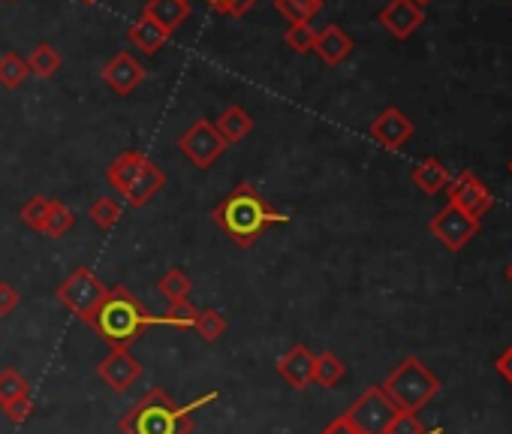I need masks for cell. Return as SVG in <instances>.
<instances>
[{
  "label": "cell",
  "instance_id": "1f68e13d",
  "mask_svg": "<svg viewBox=\"0 0 512 434\" xmlns=\"http://www.w3.org/2000/svg\"><path fill=\"white\" fill-rule=\"evenodd\" d=\"M284 43H287L293 52L308 55V52H314V46H317V31H314L311 25H290L287 34H284Z\"/></svg>",
  "mask_w": 512,
  "mask_h": 434
},
{
  "label": "cell",
  "instance_id": "6da1fadb",
  "mask_svg": "<svg viewBox=\"0 0 512 434\" xmlns=\"http://www.w3.org/2000/svg\"><path fill=\"white\" fill-rule=\"evenodd\" d=\"M214 224L238 245V248H250L256 245L269 227H284L290 224V217L278 208H272L263 193L253 184H238L214 211Z\"/></svg>",
  "mask_w": 512,
  "mask_h": 434
},
{
  "label": "cell",
  "instance_id": "e575fe53",
  "mask_svg": "<svg viewBox=\"0 0 512 434\" xmlns=\"http://www.w3.org/2000/svg\"><path fill=\"white\" fill-rule=\"evenodd\" d=\"M19 302H22L19 290L7 281H0V317H10L19 308Z\"/></svg>",
  "mask_w": 512,
  "mask_h": 434
},
{
  "label": "cell",
  "instance_id": "44dd1931",
  "mask_svg": "<svg viewBox=\"0 0 512 434\" xmlns=\"http://www.w3.org/2000/svg\"><path fill=\"white\" fill-rule=\"evenodd\" d=\"M344 374H347V365L341 362L338 353L323 350L320 356H314V383H317V386L332 389V386H338V383L344 380Z\"/></svg>",
  "mask_w": 512,
  "mask_h": 434
},
{
  "label": "cell",
  "instance_id": "ab89813d",
  "mask_svg": "<svg viewBox=\"0 0 512 434\" xmlns=\"http://www.w3.org/2000/svg\"><path fill=\"white\" fill-rule=\"evenodd\" d=\"M506 278H509V281H512V263H509V266H506Z\"/></svg>",
  "mask_w": 512,
  "mask_h": 434
},
{
  "label": "cell",
  "instance_id": "60d3db41",
  "mask_svg": "<svg viewBox=\"0 0 512 434\" xmlns=\"http://www.w3.org/2000/svg\"><path fill=\"white\" fill-rule=\"evenodd\" d=\"M82 4H97V0H82Z\"/></svg>",
  "mask_w": 512,
  "mask_h": 434
},
{
  "label": "cell",
  "instance_id": "8d00e7d4",
  "mask_svg": "<svg viewBox=\"0 0 512 434\" xmlns=\"http://www.w3.org/2000/svg\"><path fill=\"white\" fill-rule=\"evenodd\" d=\"M320 434H356V428H353L344 416H335V419H332Z\"/></svg>",
  "mask_w": 512,
  "mask_h": 434
},
{
  "label": "cell",
  "instance_id": "d4e9b609",
  "mask_svg": "<svg viewBox=\"0 0 512 434\" xmlns=\"http://www.w3.org/2000/svg\"><path fill=\"white\" fill-rule=\"evenodd\" d=\"M73 224H76V214H73L61 199H52V202H49V217H46V230H43V236L61 239V236L70 233Z\"/></svg>",
  "mask_w": 512,
  "mask_h": 434
},
{
  "label": "cell",
  "instance_id": "f1b7e54d",
  "mask_svg": "<svg viewBox=\"0 0 512 434\" xmlns=\"http://www.w3.org/2000/svg\"><path fill=\"white\" fill-rule=\"evenodd\" d=\"M193 329L199 332L202 341H220L226 335V317L220 311H214V308H205V311H199Z\"/></svg>",
  "mask_w": 512,
  "mask_h": 434
},
{
  "label": "cell",
  "instance_id": "52a82bcc",
  "mask_svg": "<svg viewBox=\"0 0 512 434\" xmlns=\"http://www.w3.org/2000/svg\"><path fill=\"white\" fill-rule=\"evenodd\" d=\"M106 290H109V287H106L88 266H79V269L58 287V302H61L70 314H76L82 323H91L97 305H100L103 296H106Z\"/></svg>",
  "mask_w": 512,
  "mask_h": 434
},
{
  "label": "cell",
  "instance_id": "ac0fdd59",
  "mask_svg": "<svg viewBox=\"0 0 512 434\" xmlns=\"http://www.w3.org/2000/svg\"><path fill=\"white\" fill-rule=\"evenodd\" d=\"M211 124H214V130L223 136L226 145H235V142H241V139L253 130V115H250L247 109H241V106H229V109H223L220 118L211 121Z\"/></svg>",
  "mask_w": 512,
  "mask_h": 434
},
{
  "label": "cell",
  "instance_id": "f35d334b",
  "mask_svg": "<svg viewBox=\"0 0 512 434\" xmlns=\"http://www.w3.org/2000/svg\"><path fill=\"white\" fill-rule=\"evenodd\" d=\"M413 4H416V7H419V10H425V7H428V4H434V0H413Z\"/></svg>",
  "mask_w": 512,
  "mask_h": 434
},
{
  "label": "cell",
  "instance_id": "7a4b0ae2",
  "mask_svg": "<svg viewBox=\"0 0 512 434\" xmlns=\"http://www.w3.org/2000/svg\"><path fill=\"white\" fill-rule=\"evenodd\" d=\"M214 398L217 395L208 392L190 404H178L160 386H154L118 419V428L124 434H190L193 410H199L202 404H211Z\"/></svg>",
  "mask_w": 512,
  "mask_h": 434
},
{
  "label": "cell",
  "instance_id": "8992f818",
  "mask_svg": "<svg viewBox=\"0 0 512 434\" xmlns=\"http://www.w3.org/2000/svg\"><path fill=\"white\" fill-rule=\"evenodd\" d=\"M341 416L356 428V434H386V428L398 416V407L389 401V395L380 386H371Z\"/></svg>",
  "mask_w": 512,
  "mask_h": 434
},
{
  "label": "cell",
  "instance_id": "d6a6232c",
  "mask_svg": "<svg viewBox=\"0 0 512 434\" xmlns=\"http://www.w3.org/2000/svg\"><path fill=\"white\" fill-rule=\"evenodd\" d=\"M386 434H443V428H440V425H437V428H425V425L416 419V413L398 410V416L392 419V425L386 428Z\"/></svg>",
  "mask_w": 512,
  "mask_h": 434
},
{
  "label": "cell",
  "instance_id": "2e32d148",
  "mask_svg": "<svg viewBox=\"0 0 512 434\" xmlns=\"http://www.w3.org/2000/svg\"><path fill=\"white\" fill-rule=\"evenodd\" d=\"M142 16L151 19L154 25H160L166 34H172V31H178L187 22L190 4H187V0H148Z\"/></svg>",
  "mask_w": 512,
  "mask_h": 434
},
{
  "label": "cell",
  "instance_id": "e0dca14e",
  "mask_svg": "<svg viewBox=\"0 0 512 434\" xmlns=\"http://www.w3.org/2000/svg\"><path fill=\"white\" fill-rule=\"evenodd\" d=\"M314 52L329 64V67H338L341 61H347L350 58V52H353V40L347 37V31H341L338 25H329L326 31H320L317 34V46H314Z\"/></svg>",
  "mask_w": 512,
  "mask_h": 434
},
{
  "label": "cell",
  "instance_id": "9a60e30c",
  "mask_svg": "<svg viewBox=\"0 0 512 434\" xmlns=\"http://www.w3.org/2000/svg\"><path fill=\"white\" fill-rule=\"evenodd\" d=\"M278 374L293 386V389H308L314 383V353L305 344H296L290 353L281 356Z\"/></svg>",
  "mask_w": 512,
  "mask_h": 434
},
{
  "label": "cell",
  "instance_id": "cb8c5ba5",
  "mask_svg": "<svg viewBox=\"0 0 512 434\" xmlns=\"http://www.w3.org/2000/svg\"><path fill=\"white\" fill-rule=\"evenodd\" d=\"M88 217H91V224H94L100 233H109V230H115L118 221H121V205H118L112 196H100V199L91 202Z\"/></svg>",
  "mask_w": 512,
  "mask_h": 434
},
{
  "label": "cell",
  "instance_id": "74e56055",
  "mask_svg": "<svg viewBox=\"0 0 512 434\" xmlns=\"http://www.w3.org/2000/svg\"><path fill=\"white\" fill-rule=\"evenodd\" d=\"M208 4L217 10V13H226V16H235V7H238V0H208Z\"/></svg>",
  "mask_w": 512,
  "mask_h": 434
},
{
  "label": "cell",
  "instance_id": "3957f363",
  "mask_svg": "<svg viewBox=\"0 0 512 434\" xmlns=\"http://www.w3.org/2000/svg\"><path fill=\"white\" fill-rule=\"evenodd\" d=\"M88 326L106 344L130 350V344H136L151 326H157V317L127 287H109Z\"/></svg>",
  "mask_w": 512,
  "mask_h": 434
},
{
  "label": "cell",
  "instance_id": "277c9868",
  "mask_svg": "<svg viewBox=\"0 0 512 434\" xmlns=\"http://www.w3.org/2000/svg\"><path fill=\"white\" fill-rule=\"evenodd\" d=\"M106 178L118 193H124L133 208L148 205L166 184L163 169L142 151H124L121 157H115L106 169Z\"/></svg>",
  "mask_w": 512,
  "mask_h": 434
},
{
  "label": "cell",
  "instance_id": "7402d4cb",
  "mask_svg": "<svg viewBox=\"0 0 512 434\" xmlns=\"http://www.w3.org/2000/svg\"><path fill=\"white\" fill-rule=\"evenodd\" d=\"M275 7L290 25H311V19L323 10V0H275Z\"/></svg>",
  "mask_w": 512,
  "mask_h": 434
},
{
  "label": "cell",
  "instance_id": "7c38bea8",
  "mask_svg": "<svg viewBox=\"0 0 512 434\" xmlns=\"http://www.w3.org/2000/svg\"><path fill=\"white\" fill-rule=\"evenodd\" d=\"M371 136H374L383 148L398 151V148H404V145L410 142V136H413V121H410L401 109L389 106V109H383V112L371 121Z\"/></svg>",
  "mask_w": 512,
  "mask_h": 434
},
{
  "label": "cell",
  "instance_id": "ba28073f",
  "mask_svg": "<svg viewBox=\"0 0 512 434\" xmlns=\"http://www.w3.org/2000/svg\"><path fill=\"white\" fill-rule=\"evenodd\" d=\"M428 230L434 233V239H437L446 251L458 254V251H464L467 242H473V236L479 233V221H476V217H470V214H464L458 205L449 202L446 208H440V211L431 217Z\"/></svg>",
  "mask_w": 512,
  "mask_h": 434
},
{
  "label": "cell",
  "instance_id": "836d02e7",
  "mask_svg": "<svg viewBox=\"0 0 512 434\" xmlns=\"http://www.w3.org/2000/svg\"><path fill=\"white\" fill-rule=\"evenodd\" d=\"M31 410H34L31 395H19V398H13V401L4 404V413H7L10 422H25V419L31 416Z\"/></svg>",
  "mask_w": 512,
  "mask_h": 434
},
{
  "label": "cell",
  "instance_id": "d6986e66",
  "mask_svg": "<svg viewBox=\"0 0 512 434\" xmlns=\"http://www.w3.org/2000/svg\"><path fill=\"white\" fill-rule=\"evenodd\" d=\"M127 37H130V43H133L142 55H157V52L166 46V40H169V34H166L160 25H154L151 19H145V16L130 28Z\"/></svg>",
  "mask_w": 512,
  "mask_h": 434
},
{
  "label": "cell",
  "instance_id": "30bf717a",
  "mask_svg": "<svg viewBox=\"0 0 512 434\" xmlns=\"http://www.w3.org/2000/svg\"><path fill=\"white\" fill-rule=\"evenodd\" d=\"M446 190H449V202L458 205L464 214L476 217V221L494 205L491 190H488V187L482 184V178H479L476 172H470V169H464V172H458L455 178H449Z\"/></svg>",
  "mask_w": 512,
  "mask_h": 434
},
{
  "label": "cell",
  "instance_id": "4fadbf2b",
  "mask_svg": "<svg viewBox=\"0 0 512 434\" xmlns=\"http://www.w3.org/2000/svg\"><path fill=\"white\" fill-rule=\"evenodd\" d=\"M425 22V10H419L413 0H389V7L380 10V25L395 37L407 40L416 34V28Z\"/></svg>",
  "mask_w": 512,
  "mask_h": 434
},
{
  "label": "cell",
  "instance_id": "83f0119b",
  "mask_svg": "<svg viewBox=\"0 0 512 434\" xmlns=\"http://www.w3.org/2000/svg\"><path fill=\"white\" fill-rule=\"evenodd\" d=\"M199 317V308L190 302H172L166 314L157 317V326H172V329H193Z\"/></svg>",
  "mask_w": 512,
  "mask_h": 434
},
{
  "label": "cell",
  "instance_id": "f546056e",
  "mask_svg": "<svg viewBox=\"0 0 512 434\" xmlns=\"http://www.w3.org/2000/svg\"><path fill=\"white\" fill-rule=\"evenodd\" d=\"M49 202L46 196H34L22 205V224L34 233H43L46 230V217H49Z\"/></svg>",
  "mask_w": 512,
  "mask_h": 434
},
{
  "label": "cell",
  "instance_id": "603a6c76",
  "mask_svg": "<svg viewBox=\"0 0 512 434\" xmlns=\"http://www.w3.org/2000/svg\"><path fill=\"white\" fill-rule=\"evenodd\" d=\"M61 64H64L61 52L52 49L49 43H40V46L31 52V58H28V70H31L34 76H40V79H52V76L61 70Z\"/></svg>",
  "mask_w": 512,
  "mask_h": 434
},
{
  "label": "cell",
  "instance_id": "5bb4252c",
  "mask_svg": "<svg viewBox=\"0 0 512 434\" xmlns=\"http://www.w3.org/2000/svg\"><path fill=\"white\" fill-rule=\"evenodd\" d=\"M142 79H145V70H142V64H139L130 52H118V55L103 67V82H106L115 94H121V97L133 94V91L142 85Z\"/></svg>",
  "mask_w": 512,
  "mask_h": 434
},
{
  "label": "cell",
  "instance_id": "b9f144b4",
  "mask_svg": "<svg viewBox=\"0 0 512 434\" xmlns=\"http://www.w3.org/2000/svg\"><path fill=\"white\" fill-rule=\"evenodd\" d=\"M509 172H512V160H509Z\"/></svg>",
  "mask_w": 512,
  "mask_h": 434
},
{
  "label": "cell",
  "instance_id": "9c48e42d",
  "mask_svg": "<svg viewBox=\"0 0 512 434\" xmlns=\"http://www.w3.org/2000/svg\"><path fill=\"white\" fill-rule=\"evenodd\" d=\"M229 145L223 142V136L214 130L211 121H196L193 127H187L178 139V151L196 166V169H208Z\"/></svg>",
  "mask_w": 512,
  "mask_h": 434
},
{
  "label": "cell",
  "instance_id": "4316f807",
  "mask_svg": "<svg viewBox=\"0 0 512 434\" xmlns=\"http://www.w3.org/2000/svg\"><path fill=\"white\" fill-rule=\"evenodd\" d=\"M28 73H31L28 61L19 58L16 52H7L4 58H0V88H7V91L19 88L28 79Z\"/></svg>",
  "mask_w": 512,
  "mask_h": 434
},
{
  "label": "cell",
  "instance_id": "ffe728a7",
  "mask_svg": "<svg viewBox=\"0 0 512 434\" xmlns=\"http://www.w3.org/2000/svg\"><path fill=\"white\" fill-rule=\"evenodd\" d=\"M413 184L422 193H440L449 184V169L437 160V157H425L416 169H413Z\"/></svg>",
  "mask_w": 512,
  "mask_h": 434
},
{
  "label": "cell",
  "instance_id": "8fae6325",
  "mask_svg": "<svg viewBox=\"0 0 512 434\" xmlns=\"http://www.w3.org/2000/svg\"><path fill=\"white\" fill-rule=\"evenodd\" d=\"M97 377H100L112 392H124V389H130V386L142 377V362H139L127 347H112V350L106 353V359H100Z\"/></svg>",
  "mask_w": 512,
  "mask_h": 434
},
{
  "label": "cell",
  "instance_id": "4dcf8cb0",
  "mask_svg": "<svg viewBox=\"0 0 512 434\" xmlns=\"http://www.w3.org/2000/svg\"><path fill=\"white\" fill-rule=\"evenodd\" d=\"M19 395H31L28 380L16 371V368H4L0 371V404H7Z\"/></svg>",
  "mask_w": 512,
  "mask_h": 434
},
{
  "label": "cell",
  "instance_id": "d590c367",
  "mask_svg": "<svg viewBox=\"0 0 512 434\" xmlns=\"http://www.w3.org/2000/svg\"><path fill=\"white\" fill-rule=\"evenodd\" d=\"M494 371H497L506 383H512V344L494 359Z\"/></svg>",
  "mask_w": 512,
  "mask_h": 434
},
{
  "label": "cell",
  "instance_id": "484cf974",
  "mask_svg": "<svg viewBox=\"0 0 512 434\" xmlns=\"http://www.w3.org/2000/svg\"><path fill=\"white\" fill-rule=\"evenodd\" d=\"M190 290H193V284H190V278H187L181 269H172V272H166V275L157 281V293H160L169 305H172V302H187Z\"/></svg>",
  "mask_w": 512,
  "mask_h": 434
},
{
  "label": "cell",
  "instance_id": "5b68a950",
  "mask_svg": "<svg viewBox=\"0 0 512 434\" xmlns=\"http://www.w3.org/2000/svg\"><path fill=\"white\" fill-rule=\"evenodd\" d=\"M380 389L398 410L416 413L440 392V377L419 356H404L401 365L380 383Z\"/></svg>",
  "mask_w": 512,
  "mask_h": 434
}]
</instances>
